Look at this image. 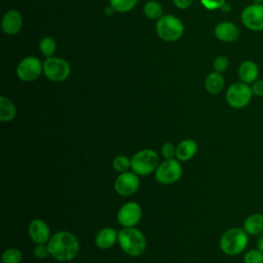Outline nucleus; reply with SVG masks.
I'll use <instances>...</instances> for the list:
<instances>
[{
  "mask_svg": "<svg viewBox=\"0 0 263 263\" xmlns=\"http://www.w3.org/2000/svg\"><path fill=\"white\" fill-rule=\"evenodd\" d=\"M143 12L146 17L157 21L163 15V8L159 2L155 0H150L144 4Z\"/></svg>",
  "mask_w": 263,
  "mask_h": 263,
  "instance_id": "22",
  "label": "nucleus"
},
{
  "mask_svg": "<svg viewBox=\"0 0 263 263\" xmlns=\"http://www.w3.org/2000/svg\"><path fill=\"white\" fill-rule=\"evenodd\" d=\"M243 230L249 236H259L263 233V213H253L249 215L242 224Z\"/></svg>",
  "mask_w": 263,
  "mask_h": 263,
  "instance_id": "18",
  "label": "nucleus"
},
{
  "mask_svg": "<svg viewBox=\"0 0 263 263\" xmlns=\"http://www.w3.org/2000/svg\"><path fill=\"white\" fill-rule=\"evenodd\" d=\"M30 238L36 243H47L51 234L47 223L41 219H34L28 228Z\"/></svg>",
  "mask_w": 263,
  "mask_h": 263,
  "instance_id": "15",
  "label": "nucleus"
},
{
  "mask_svg": "<svg viewBox=\"0 0 263 263\" xmlns=\"http://www.w3.org/2000/svg\"><path fill=\"white\" fill-rule=\"evenodd\" d=\"M228 67H229V59L226 55L220 54L215 58L213 62V69L215 72L223 73L228 69Z\"/></svg>",
  "mask_w": 263,
  "mask_h": 263,
  "instance_id": "28",
  "label": "nucleus"
},
{
  "mask_svg": "<svg viewBox=\"0 0 263 263\" xmlns=\"http://www.w3.org/2000/svg\"><path fill=\"white\" fill-rule=\"evenodd\" d=\"M173 3L179 9H187L193 3V0H173Z\"/></svg>",
  "mask_w": 263,
  "mask_h": 263,
  "instance_id": "33",
  "label": "nucleus"
},
{
  "mask_svg": "<svg viewBox=\"0 0 263 263\" xmlns=\"http://www.w3.org/2000/svg\"><path fill=\"white\" fill-rule=\"evenodd\" d=\"M256 248H257V249H259V250L263 253V233L259 235V237H258V239H257Z\"/></svg>",
  "mask_w": 263,
  "mask_h": 263,
  "instance_id": "34",
  "label": "nucleus"
},
{
  "mask_svg": "<svg viewBox=\"0 0 263 263\" xmlns=\"http://www.w3.org/2000/svg\"><path fill=\"white\" fill-rule=\"evenodd\" d=\"M240 22L243 27L250 31H263V3H252L247 5L241 10Z\"/></svg>",
  "mask_w": 263,
  "mask_h": 263,
  "instance_id": "10",
  "label": "nucleus"
},
{
  "mask_svg": "<svg viewBox=\"0 0 263 263\" xmlns=\"http://www.w3.org/2000/svg\"><path fill=\"white\" fill-rule=\"evenodd\" d=\"M16 76L24 82L35 81L43 74V62L35 55L23 58L16 66Z\"/></svg>",
  "mask_w": 263,
  "mask_h": 263,
  "instance_id": "8",
  "label": "nucleus"
},
{
  "mask_svg": "<svg viewBox=\"0 0 263 263\" xmlns=\"http://www.w3.org/2000/svg\"><path fill=\"white\" fill-rule=\"evenodd\" d=\"M16 114L15 105L12 101L4 96L0 97V120L2 122L11 121Z\"/></svg>",
  "mask_w": 263,
  "mask_h": 263,
  "instance_id": "21",
  "label": "nucleus"
},
{
  "mask_svg": "<svg viewBox=\"0 0 263 263\" xmlns=\"http://www.w3.org/2000/svg\"><path fill=\"white\" fill-rule=\"evenodd\" d=\"M47 245L50 256L60 262L73 260L79 252L78 238L69 231L55 232L50 236Z\"/></svg>",
  "mask_w": 263,
  "mask_h": 263,
  "instance_id": "1",
  "label": "nucleus"
},
{
  "mask_svg": "<svg viewBox=\"0 0 263 263\" xmlns=\"http://www.w3.org/2000/svg\"><path fill=\"white\" fill-rule=\"evenodd\" d=\"M114 12H115V10L113 9V7L111 5H109L105 8V14H107V15H112Z\"/></svg>",
  "mask_w": 263,
  "mask_h": 263,
  "instance_id": "35",
  "label": "nucleus"
},
{
  "mask_svg": "<svg viewBox=\"0 0 263 263\" xmlns=\"http://www.w3.org/2000/svg\"><path fill=\"white\" fill-rule=\"evenodd\" d=\"M22 259H23V254L16 248L6 249L1 256L2 263H21Z\"/></svg>",
  "mask_w": 263,
  "mask_h": 263,
  "instance_id": "25",
  "label": "nucleus"
},
{
  "mask_svg": "<svg viewBox=\"0 0 263 263\" xmlns=\"http://www.w3.org/2000/svg\"><path fill=\"white\" fill-rule=\"evenodd\" d=\"M182 174L183 170L180 160L175 158L165 159L155 170V179L160 184L170 185L177 182L182 177Z\"/></svg>",
  "mask_w": 263,
  "mask_h": 263,
  "instance_id": "9",
  "label": "nucleus"
},
{
  "mask_svg": "<svg viewBox=\"0 0 263 263\" xmlns=\"http://www.w3.org/2000/svg\"><path fill=\"white\" fill-rule=\"evenodd\" d=\"M71 73L70 64L63 58L51 57L43 62V74L52 82H62L66 80Z\"/></svg>",
  "mask_w": 263,
  "mask_h": 263,
  "instance_id": "7",
  "label": "nucleus"
},
{
  "mask_svg": "<svg viewBox=\"0 0 263 263\" xmlns=\"http://www.w3.org/2000/svg\"><path fill=\"white\" fill-rule=\"evenodd\" d=\"M253 97L251 85L241 81L231 83L225 92L226 103L233 109L246 108Z\"/></svg>",
  "mask_w": 263,
  "mask_h": 263,
  "instance_id": "6",
  "label": "nucleus"
},
{
  "mask_svg": "<svg viewBox=\"0 0 263 263\" xmlns=\"http://www.w3.org/2000/svg\"><path fill=\"white\" fill-rule=\"evenodd\" d=\"M34 256L39 259V260H42V259H45L48 257V255H50V252H49V248H48V245L47 243H39L35 247L34 251Z\"/></svg>",
  "mask_w": 263,
  "mask_h": 263,
  "instance_id": "30",
  "label": "nucleus"
},
{
  "mask_svg": "<svg viewBox=\"0 0 263 263\" xmlns=\"http://www.w3.org/2000/svg\"><path fill=\"white\" fill-rule=\"evenodd\" d=\"M225 86V79L222 73L211 72L204 79V88L210 95H219Z\"/></svg>",
  "mask_w": 263,
  "mask_h": 263,
  "instance_id": "20",
  "label": "nucleus"
},
{
  "mask_svg": "<svg viewBox=\"0 0 263 263\" xmlns=\"http://www.w3.org/2000/svg\"><path fill=\"white\" fill-rule=\"evenodd\" d=\"M262 2H263V0H254L253 3H262Z\"/></svg>",
  "mask_w": 263,
  "mask_h": 263,
  "instance_id": "36",
  "label": "nucleus"
},
{
  "mask_svg": "<svg viewBox=\"0 0 263 263\" xmlns=\"http://www.w3.org/2000/svg\"><path fill=\"white\" fill-rule=\"evenodd\" d=\"M262 3H263V2H262Z\"/></svg>",
  "mask_w": 263,
  "mask_h": 263,
  "instance_id": "38",
  "label": "nucleus"
},
{
  "mask_svg": "<svg viewBox=\"0 0 263 263\" xmlns=\"http://www.w3.org/2000/svg\"><path fill=\"white\" fill-rule=\"evenodd\" d=\"M38 48L44 58H51L57 50V41L52 37H44L39 41Z\"/></svg>",
  "mask_w": 263,
  "mask_h": 263,
  "instance_id": "23",
  "label": "nucleus"
},
{
  "mask_svg": "<svg viewBox=\"0 0 263 263\" xmlns=\"http://www.w3.org/2000/svg\"><path fill=\"white\" fill-rule=\"evenodd\" d=\"M23 27V15L16 9L7 10L1 20L2 31L9 36L16 35Z\"/></svg>",
  "mask_w": 263,
  "mask_h": 263,
  "instance_id": "14",
  "label": "nucleus"
},
{
  "mask_svg": "<svg viewBox=\"0 0 263 263\" xmlns=\"http://www.w3.org/2000/svg\"><path fill=\"white\" fill-rule=\"evenodd\" d=\"M199 1L201 5L208 10L221 9L226 3V0H199Z\"/></svg>",
  "mask_w": 263,
  "mask_h": 263,
  "instance_id": "29",
  "label": "nucleus"
},
{
  "mask_svg": "<svg viewBox=\"0 0 263 263\" xmlns=\"http://www.w3.org/2000/svg\"><path fill=\"white\" fill-rule=\"evenodd\" d=\"M159 164V156L152 149L138 151L130 158V168L139 176H147L154 172Z\"/></svg>",
  "mask_w": 263,
  "mask_h": 263,
  "instance_id": "5",
  "label": "nucleus"
},
{
  "mask_svg": "<svg viewBox=\"0 0 263 263\" xmlns=\"http://www.w3.org/2000/svg\"><path fill=\"white\" fill-rule=\"evenodd\" d=\"M249 234L241 227H232L223 232L219 240L221 251L227 256H237L246 251Z\"/></svg>",
  "mask_w": 263,
  "mask_h": 263,
  "instance_id": "2",
  "label": "nucleus"
},
{
  "mask_svg": "<svg viewBox=\"0 0 263 263\" xmlns=\"http://www.w3.org/2000/svg\"><path fill=\"white\" fill-rule=\"evenodd\" d=\"M214 35L221 42L232 43L239 38L240 29L233 22L222 21L215 26Z\"/></svg>",
  "mask_w": 263,
  "mask_h": 263,
  "instance_id": "13",
  "label": "nucleus"
},
{
  "mask_svg": "<svg viewBox=\"0 0 263 263\" xmlns=\"http://www.w3.org/2000/svg\"><path fill=\"white\" fill-rule=\"evenodd\" d=\"M117 240H118V233L116 232L115 229L111 227H106L101 229L95 237L96 246L102 250H107L112 248Z\"/></svg>",
  "mask_w": 263,
  "mask_h": 263,
  "instance_id": "17",
  "label": "nucleus"
},
{
  "mask_svg": "<svg viewBox=\"0 0 263 263\" xmlns=\"http://www.w3.org/2000/svg\"><path fill=\"white\" fill-rule=\"evenodd\" d=\"M138 3V0H109V5L113 7L115 12L125 13L133 10Z\"/></svg>",
  "mask_w": 263,
  "mask_h": 263,
  "instance_id": "24",
  "label": "nucleus"
},
{
  "mask_svg": "<svg viewBox=\"0 0 263 263\" xmlns=\"http://www.w3.org/2000/svg\"><path fill=\"white\" fill-rule=\"evenodd\" d=\"M117 241L122 251L133 257L143 254L147 246L145 235L135 227H123L118 232Z\"/></svg>",
  "mask_w": 263,
  "mask_h": 263,
  "instance_id": "3",
  "label": "nucleus"
},
{
  "mask_svg": "<svg viewBox=\"0 0 263 263\" xmlns=\"http://www.w3.org/2000/svg\"><path fill=\"white\" fill-rule=\"evenodd\" d=\"M112 166L118 173L127 172L130 168V159L125 155H117L112 161Z\"/></svg>",
  "mask_w": 263,
  "mask_h": 263,
  "instance_id": "26",
  "label": "nucleus"
},
{
  "mask_svg": "<svg viewBox=\"0 0 263 263\" xmlns=\"http://www.w3.org/2000/svg\"><path fill=\"white\" fill-rule=\"evenodd\" d=\"M243 263H263V253L257 248L246 251L243 254Z\"/></svg>",
  "mask_w": 263,
  "mask_h": 263,
  "instance_id": "27",
  "label": "nucleus"
},
{
  "mask_svg": "<svg viewBox=\"0 0 263 263\" xmlns=\"http://www.w3.org/2000/svg\"><path fill=\"white\" fill-rule=\"evenodd\" d=\"M251 89L253 96L255 97H263V79H257L251 84Z\"/></svg>",
  "mask_w": 263,
  "mask_h": 263,
  "instance_id": "32",
  "label": "nucleus"
},
{
  "mask_svg": "<svg viewBox=\"0 0 263 263\" xmlns=\"http://www.w3.org/2000/svg\"><path fill=\"white\" fill-rule=\"evenodd\" d=\"M259 66L252 60L242 61L237 69V76L239 81L251 85L254 81L259 79Z\"/></svg>",
  "mask_w": 263,
  "mask_h": 263,
  "instance_id": "16",
  "label": "nucleus"
},
{
  "mask_svg": "<svg viewBox=\"0 0 263 263\" xmlns=\"http://www.w3.org/2000/svg\"><path fill=\"white\" fill-rule=\"evenodd\" d=\"M140 187L139 175L135 172L120 173L114 182L115 191L121 196H129L137 192Z\"/></svg>",
  "mask_w": 263,
  "mask_h": 263,
  "instance_id": "11",
  "label": "nucleus"
},
{
  "mask_svg": "<svg viewBox=\"0 0 263 263\" xmlns=\"http://www.w3.org/2000/svg\"><path fill=\"white\" fill-rule=\"evenodd\" d=\"M197 152V143L192 139L183 140L176 147V157L178 160H190Z\"/></svg>",
  "mask_w": 263,
  "mask_h": 263,
  "instance_id": "19",
  "label": "nucleus"
},
{
  "mask_svg": "<svg viewBox=\"0 0 263 263\" xmlns=\"http://www.w3.org/2000/svg\"><path fill=\"white\" fill-rule=\"evenodd\" d=\"M142 218V208L138 202L129 201L120 206L117 212V221L123 227H134Z\"/></svg>",
  "mask_w": 263,
  "mask_h": 263,
  "instance_id": "12",
  "label": "nucleus"
},
{
  "mask_svg": "<svg viewBox=\"0 0 263 263\" xmlns=\"http://www.w3.org/2000/svg\"><path fill=\"white\" fill-rule=\"evenodd\" d=\"M262 210H263V206H262Z\"/></svg>",
  "mask_w": 263,
  "mask_h": 263,
  "instance_id": "37",
  "label": "nucleus"
},
{
  "mask_svg": "<svg viewBox=\"0 0 263 263\" xmlns=\"http://www.w3.org/2000/svg\"><path fill=\"white\" fill-rule=\"evenodd\" d=\"M161 154L165 159H172L176 156V147L172 143L166 142L161 146Z\"/></svg>",
  "mask_w": 263,
  "mask_h": 263,
  "instance_id": "31",
  "label": "nucleus"
},
{
  "mask_svg": "<svg viewBox=\"0 0 263 263\" xmlns=\"http://www.w3.org/2000/svg\"><path fill=\"white\" fill-rule=\"evenodd\" d=\"M156 33L160 39L167 42L179 40L185 31L182 21L174 14H163L156 21Z\"/></svg>",
  "mask_w": 263,
  "mask_h": 263,
  "instance_id": "4",
  "label": "nucleus"
}]
</instances>
